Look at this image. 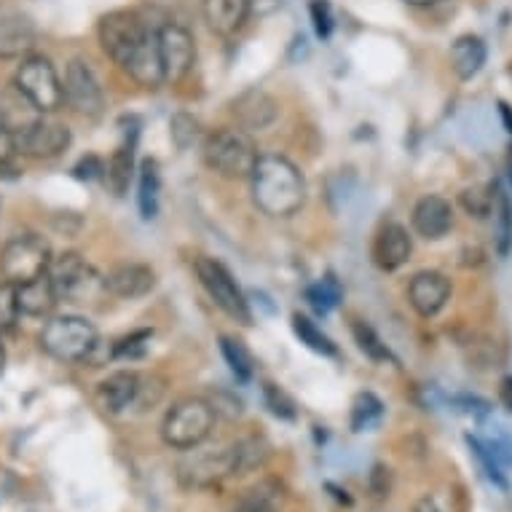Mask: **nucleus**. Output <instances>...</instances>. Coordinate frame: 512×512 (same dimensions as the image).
<instances>
[{
    "label": "nucleus",
    "mask_w": 512,
    "mask_h": 512,
    "mask_svg": "<svg viewBox=\"0 0 512 512\" xmlns=\"http://www.w3.org/2000/svg\"><path fill=\"white\" fill-rule=\"evenodd\" d=\"M252 199L271 218H290L306 202V180L301 169L285 156H261L250 175Z\"/></svg>",
    "instance_id": "f257e3e1"
},
{
    "label": "nucleus",
    "mask_w": 512,
    "mask_h": 512,
    "mask_svg": "<svg viewBox=\"0 0 512 512\" xmlns=\"http://www.w3.org/2000/svg\"><path fill=\"white\" fill-rule=\"evenodd\" d=\"M202 153L207 167L228 180H247L261 159L250 132H244V129H215L204 140Z\"/></svg>",
    "instance_id": "f03ea898"
},
{
    "label": "nucleus",
    "mask_w": 512,
    "mask_h": 512,
    "mask_svg": "<svg viewBox=\"0 0 512 512\" xmlns=\"http://www.w3.org/2000/svg\"><path fill=\"white\" fill-rule=\"evenodd\" d=\"M43 352L62 362H86L97 352L100 336L97 328L84 317H54L41 333Z\"/></svg>",
    "instance_id": "7ed1b4c3"
},
{
    "label": "nucleus",
    "mask_w": 512,
    "mask_h": 512,
    "mask_svg": "<svg viewBox=\"0 0 512 512\" xmlns=\"http://www.w3.org/2000/svg\"><path fill=\"white\" fill-rule=\"evenodd\" d=\"M215 408L202 397H188L180 400L175 408H169L167 419L161 424V437L169 448L177 451H191L210 437L215 427Z\"/></svg>",
    "instance_id": "20e7f679"
},
{
    "label": "nucleus",
    "mask_w": 512,
    "mask_h": 512,
    "mask_svg": "<svg viewBox=\"0 0 512 512\" xmlns=\"http://www.w3.org/2000/svg\"><path fill=\"white\" fill-rule=\"evenodd\" d=\"M14 84H17V92L27 100V105L38 113H54L65 102V89H62L57 70L51 65V59L41 57V54H30L22 59Z\"/></svg>",
    "instance_id": "39448f33"
},
{
    "label": "nucleus",
    "mask_w": 512,
    "mask_h": 512,
    "mask_svg": "<svg viewBox=\"0 0 512 512\" xmlns=\"http://www.w3.org/2000/svg\"><path fill=\"white\" fill-rule=\"evenodd\" d=\"M49 277L62 301L86 303L94 295L105 293V277H100L92 263L78 252H62L59 258H51Z\"/></svg>",
    "instance_id": "423d86ee"
},
{
    "label": "nucleus",
    "mask_w": 512,
    "mask_h": 512,
    "mask_svg": "<svg viewBox=\"0 0 512 512\" xmlns=\"http://www.w3.org/2000/svg\"><path fill=\"white\" fill-rule=\"evenodd\" d=\"M51 266L49 242L38 234L14 236L0 252V271L11 285H25L30 279L43 277Z\"/></svg>",
    "instance_id": "0eeeda50"
},
{
    "label": "nucleus",
    "mask_w": 512,
    "mask_h": 512,
    "mask_svg": "<svg viewBox=\"0 0 512 512\" xmlns=\"http://www.w3.org/2000/svg\"><path fill=\"white\" fill-rule=\"evenodd\" d=\"M148 27L143 25V19L132 14V11H110L100 19V27H97V35H100V43L105 54H108L118 68L126 70V65L132 62V57L137 54V49L143 46L145 38H148Z\"/></svg>",
    "instance_id": "6e6552de"
},
{
    "label": "nucleus",
    "mask_w": 512,
    "mask_h": 512,
    "mask_svg": "<svg viewBox=\"0 0 512 512\" xmlns=\"http://www.w3.org/2000/svg\"><path fill=\"white\" fill-rule=\"evenodd\" d=\"M194 271L204 290H207V295L223 314L242 322V325H250L252 314L250 306H247V298H244L242 287L236 285L234 274L223 263L215 261V258H199L194 263Z\"/></svg>",
    "instance_id": "1a4fd4ad"
},
{
    "label": "nucleus",
    "mask_w": 512,
    "mask_h": 512,
    "mask_svg": "<svg viewBox=\"0 0 512 512\" xmlns=\"http://www.w3.org/2000/svg\"><path fill=\"white\" fill-rule=\"evenodd\" d=\"M159 54H161V70H164V81L177 84L183 81L196 62V41L191 30L183 25H169L159 27Z\"/></svg>",
    "instance_id": "9d476101"
},
{
    "label": "nucleus",
    "mask_w": 512,
    "mask_h": 512,
    "mask_svg": "<svg viewBox=\"0 0 512 512\" xmlns=\"http://www.w3.org/2000/svg\"><path fill=\"white\" fill-rule=\"evenodd\" d=\"M17 135V151L33 159H54L62 151H68L70 145V129L57 121H46V118H35L27 121L25 126L14 129Z\"/></svg>",
    "instance_id": "9b49d317"
},
{
    "label": "nucleus",
    "mask_w": 512,
    "mask_h": 512,
    "mask_svg": "<svg viewBox=\"0 0 512 512\" xmlns=\"http://www.w3.org/2000/svg\"><path fill=\"white\" fill-rule=\"evenodd\" d=\"M65 100L76 113L86 118H100L102 110H105V94H102V86L94 76V70L89 68V62L84 59H73L68 65V73H65Z\"/></svg>",
    "instance_id": "f8f14e48"
},
{
    "label": "nucleus",
    "mask_w": 512,
    "mask_h": 512,
    "mask_svg": "<svg viewBox=\"0 0 512 512\" xmlns=\"http://www.w3.org/2000/svg\"><path fill=\"white\" fill-rule=\"evenodd\" d=\"M413 252V242L403 223H384L373 239V263L381 271L403 269Z\"/></svg>",
    "instance_id": "ddd939ff"
},
{
    "label": "nucleus",
    "mask_w": 512,
    "mask_h": 512,
    "mask_svg": "<svg viewBox=\"0 0 512 512\" xmlns=\"http://www.w3.org/2000/svg\"><path fill=\"white\" fill-rule=\"evenodd\" d=\"M411 223L413 231H416L421 239L437 242V239H443V236L454 228V207H451V202L443 199V196L429 194L416 202Z\"/></svg>",
    "instance_id": "4468645a"
},
{
    "label": "nucleus",
    "mask_w": 512,
    "mask_h": 512,
    "mask_svg": "<svg viewBox=\"0 0 512 512\" xmlns=\"http://www.w3.org/2000/svg\"><path fill=\"white\" fill-rule=\"evenodd\" d=\"M228 475H236V462H234V448H220V451H212V454H199L194 459L180 464V478L191 486H212L218 480L228 478Z\"/></svg>",
    "instance_id": "2eb2a0df"
},
{
    "label": "nucleus",
    "mask_w": 512,
    "mask_h": 512,
    "mask_svg": "<svg viewBox=\"0 0 512 512\" xmlns=\"http://www.w3.org/2000/svg\"><path fill=\"white\" fill-rule=\"evenodd\" d=\"M140 389H143V378L132 370H118L100 384L97 405L110 416H118V413L129 411L132 405L140 403Z\"/></svg>",
    "instance_id": "dca6fc26"
},
{
    "label": "nucleus",
    "mask_w": 512,
    "mask_h": 512,
    "mask_svg": "<svg viewBox=\"0 0 512 512\" xmlns=\"http://www.w3.org/2000/svg\"><path fill=\"white\" fill-rule=\"evenodd\" d=\"M234 118L244 132H266L279 118V105L271 94L261 89H250L234 100Z\"/></svg>",
    "instance_id": "f3484780"
},
{
    "label": "nucleus",
    "mask_w": 512,
    "mask_h": 512,
    "mask_svg": "<svg viewBox=\"0 0 512 512\" xmlns=\"http://www.w3.org/2000/svg\"><path fill=\"white\" fill-rule=\"evenodd\" d=\"M153 285H156V271L145 263H118L105 277V293L124 298V301L143 298L151 293Z\"/></svg>",
    "instance_id": "a211bd4d"
},
{
    "label": "nucleus",
    "mask_w": 512,
    "mask_h": 512,
    "mask_svg": "<svg viewBox=\"0 0 512 512\" xmlns=\"http://www.w3.org/2000/svg\"><path fill=\"white\" fill-rule=\"evenodd\" d=\"M451 298V282L440 271H419L408 282V301L421 317H435Z\"/></svg>",
    "instance_id": "6ab92c4d"
},
{
    "label": "nucleus",
    "mask_w": 512,
    "mask_h": 512,
    "mask_svg": "<svg viewBox=\"0 0 512 512\" xmlns=\"http://www.w3.org/2000/svg\"><path fill=\"white\" fill-rule=\"evenodd\" d=\"M250 11V0H202L204 22L212 33L223 35V38L239 33L250 17Z\"/></svg>",
    "instance_id": "aec40b11"
},
{
    "label": "nucleus",
    "mask_w": 512,
    "mask_h": 512,
    "mask_svg": "<svg viewBox=\"0 0 512 512\" xmlns=\"http://www.w3.org/2000/svg\"><path fill=\"white\" fill-rule=\"evenodd\" d=\"M35 41H38V30H35L30 19L22 17V14L0 17V57H30V51L35 49Z\"/></svg>",
    "instance_id": "412c9836"
},
{
    "label": "nucleus",
    "mask_w": 512,
    "mask_h": 512,
    "mask_svg": "<svg viewBox=\"0 0 512 512\" xmlns=\"http://www.w3.org/2000/svg\"><path fill=\"white\" fill-rule=\"evenodd\" d=\"M126 73L132 76L145 89H156L164 81V70H161V54H159V33L151 30L145 43L137 49L132 62L126 65Z\"/></svg>",
    "instance_id": "4be33fe9"
},
{
    "label": "nucleus",
    "mask_w": 512,
    "mask_h": 512,
    "mask_svg": "<svg viewBox=\"0 0 512 512\" xmlns=\"http://www.w3.org/2000/svg\"><path fill=\"white\" fill-rule=\"evenodd\" d=\"M17 287V303L19 311L27 314V317H46L54 311L57 306L59 295L54 290V282H51L49 271L38 279H30L25 285H14Z\"/></svg>",
    "instance_id": "5701e85b"
},
{
    "label": "nucleus",
    "mask_w": 512,
    "mask_h": 512,
    "mask_svg": "<svg viewBox=\"0 0 512 512\" xmlns=\"http://www.w3.org/2000/svg\"><path fill=\"white\" fill-rule=\"evenodd\" d=\"M486 57V41L478 38V35H462L451 46V68L462 81H470V78L478 76L483 65H486Z\"/></svg>",
    "instance_id": "b1692460"
},
{
    "label": "nucleus",
    "mask_w": 512,
    "mask_h": 512,
    "mask_svg": "<svg viewBox=\"0 0 512 512\" xmlns=\"http://www.w3.org/2000/svg\"><path fill=\"white\" fill-rule=\"evenodd\" d=\"M287 502V488L274 478L258 480L239 496V512H279Z\"/></svg>",
    "instance_id": "393cba45"
},
{
    "label": "nucleus",
    "mask_w": 512,
    "mask_h": 512,
    "mask_svg": "<svg viewBox=\"0 0 512 512\" xmlns=\"http://www.w3.org/2000/svg\"><path fill=\"white\" fill-rule=\"evenodd\" d=\"M491 218H494V236H496V250L499 255H507L512 244V204L510 196L504 194L502 183H491Z\"/></svg>",
    "instance_id": "a878e982"
},
{
    "label": "nucleus",
    "mask_w": 512,
    "mask_h": 512,
    "mask_svg": "<svg viewBox=\"0 0 512 512\" xmlns=\"http://www.w3.org/2000/svg\"><path fill=\"white\" fill-rule=\"evenodd\" d=\"M132 175H135V140L121 145V148L110 156L108 167H105L108 188L116 196L126 194V188H129V183H132Z\"/></svg>",
    "instance_id": "bb28decb"
},
{
    "label": "nucleus",
    "mask_w": 512,
    "mask_h": 512,
    "mask_svg": "<svg viewBox=\"0 0 512 512\" xmlns=\"http://www.w3.org/2000/svg\"><path fill=\"white\" fill-rule=\"evenodd\" d=\"M159 194V164L153 159H145L143 167H140V194H137V204H140V215H143V220L156 218V212H159Z\"/></svg>",
    "instance_id": "cd10ccee"
},
{
    "label": "nucleus",
    "mask_w": 512,
    "mask_h": 512,
    "mask_svg": "<svg viewBox=\"0 0 512 512\" xmlns=\"http://www.w3.org/2000/svg\"><path fill=\"white\" fill-rule=\"evenodd\" d=\"M293 333L301 338V344L309 346L311 352L322 354V357H336L338 354V346L330 341V336H325V333H322L309 317H303V314H293Z\"/></svg>",
    "instance_id": "c85d7f7f"
},
{
    "label": "nucleus",
    "mask_w": 512,
    "mask_h": 512,
    "mask_svg": "<svg viewBox=\"0 0 512 512\" xmlns=\"http://www.w3.org/2000/svg\"><path fill=\"white\" fill-rule=\"evenodd\" d=\"M220 352L226 357L228 368H231V373L236 376V381L247 384L252 378V370H255V365H252V354L247 352V346L234 336H220Z\"/></svg>",
    "instance_id": "c756f323"
},
{
    "label": "nucleus",
    "mask_w": 512,
    "mask_h": 512,
    "mask_svg": "<svg viewBox=\"0 0 512 512\" xmlns=\"http://www.w3.org/2000/svg\"><path fill=\"white\" fill-rule=\"evenodd\" d=\"M384 416V403L373 392H362L352 403V429L354 432H368Z\"/></svg>",
    "instance_id": "7c9ffc66"
},
{
    "label": "nucleus",
    "mask_w": 512,
    "mask_h": 512,
    "mask_svg": "<svg viewBox=\"0 0 512 512\" xmlns=\"http://www.w3.org/2000/svg\"><path fill=\"white\" fill-rule=\"evenodd\" d=\"M352 333H354V341H357V346H360L362 352L368 354L373 362H392V360H395V357H392V352H389V346L381 341V336H378L376 330L370 328V325H365L362 319H354Z\"/></svg>",
    "instance_id": "2f4dec72"
},
{
    "label": "nucleus",
    "mask_w": 512,
    "mask_h": 512,
    "mask_svg": "<svg viewBox=\"0 0 512 512\" xmlns=\"http://www.w3.org/2000/svg\"><path fill=\"white\" fill-rule=\"evenodd\" d=\"M306 301L319 314H328V311H333L341 303V285L336 282V277L319 279L317 285L306 287Z\"/></svg>",
    "instance_id": "473e14b6"
},
{
    "label": "nucleus",
    "mask_w": 512,
    "mask_h": 512,
    "mask_svg": "<svg viewBox=\"0 0 512 512\" xmlns=\"http://www.w3.org/2000/svg\"><path fill=\"white\" fill-rule=\"evenodd\" d=\"M169 135H172V143L180 148V151H185V148H191V145L199 140V121H196L194 116H188V113H177L175 118H172V124H169Z\"/></svg>",
    "instance_id": "72a5a7b5"
},
{
    "label": "nucleus",
    "mask_w": 512,
    "mask_h": 512,
    "mask_svg": "<svg viewBox=\"0 0 512 512\" xmlns=\"http://www.w3.org/2000/svg\"><path fill=\"white\" fill-rule=\"evenodd\" d=\"M151 330H135V333H129L121 341L113 344V357H121V360H137V357H143L148 352V344H151Z\"/></svg>",
    "instance_id": "f704fd0d"
},
{
    "label": "nucleus",
    "mask_w": 512,
    "mask_h": 512,
    "mask_svg": "<svg viewBox=\"0 0 512 512\" xmlns=\"http://www.w3.org/2000/svg\"><path fill=\"white\" fill-rule=\"evenodd\" d=\"M263 400L269 405V411L277 416V419L295 421L298 411H295L293 397L287 395L285 389H279L277 384H263Z\"/></svg>",
    "instance_id": "c9c22d12"
},
{
    "label": "nucleus",
    "mask_w": 512,
    "mask_h": 512,
    "mask_svg": "<svg viewBox=\"0 0 512 512\" xmlns=\"http://www.w3.org/2000/svg\"><path fill=\"white\" fill-rule=\"evenodd\" d=\"M467 443H470V448L475 451V456L480 459V464H483V470H486L488 480H491V483H496L499 488H507V478L502 475V464H499V459L491 454V448H488L486 443L475 440L472 435H467Z\"/></svg>",
    "instance_id": "e433bc0d"
},
{
    "label": "nucleus",
    "mask_w": 512,
    "mask_h": 512,
    "mask_svg": "<svg viewBox=\"0 0 512 512\" xmlns=\"http://www.w3.org/2000/svg\"><path fill=\"white\" fill-rule=\"evenodd\" d=\"M491 199H494V194H491V185L488 188H467L462 194V207L467 210V215L470 218H488V212H491Z\"/></svg>",
    "instance_id": "4c0bfd02"
},
{
    "label": "nucleus",
    "mask_w": 512,
    "mask_h": 512,
    "mask_svg": "<svg viewBox=\"0 0 512 512\" xmlns=\"http://www.w3.org/2000/svg\"><path fill=\"white\" fill-rule=\"evenodd\" d=\"M22 314L19 311L17 303V287L6 282V285H0V330H9L14 328V322Z\"/></svg>",
    "instance_id": "58836bf2"
},
{
    "label": "nucleus",
    "mask_w": 512,
    "mask_h": 512,
    "mask_svg": "<svg viewBox=\"0 0 512 512\" xmlns=\"http://www.w3.org/2000/svg\"><path fill=\"white\" fill-rule=\"evenodd\" d=\"M311 19H314V30H317L319 38H330L333 17H330V6L325 0H314L311 3Z\"/></svg>",
    "instance_id": "ea45409f"
},
{
    "label": "nucleus",
    "mask_w": 512,
    "mask_h": 512,
    "mask_svg": "<svg viewBox=\"0 0 512 512\" xmlns=\"http://www.w3.org/2000/svg\"><path fill=\"white\" fill-rule=\"evenodd\" d=\"M370 491L378 496V499H387L389 491H392V470L384 467V464H376L373 472H370Z\"/></svg>",
    "instance_id": "a19ab883"
},
{
    "label": "nucleus",
    "mask_w": 512,
    "mask_h": 512,
    "mask_svg": "<svg viewBox=\"0 0 512 512\" xmlns=\"http://www.w3.org/2000/svg\"><path fill=\"white\" fill-rule=\"evenodd\" d=\"M14 153L17 151V135H14V129L6 126L0 121V169H6L14 159Z\"/></svg>",
    "instance_id": "79ce46f5"
},
{
    "label": "nucleus",
    "mask_w": 512,
    "mask_h": 512,
    "mask_svg": "<svg viewBox=\"0 0 512 512\" xmlns=\"http://www.w3.org/2000/svg\"><path fill=\"white\" fill-rule=\"evenodd\" d=\"M73 172H76V177H81V180H92V177L105 175V167H102V161L97 159V156H86V159L78 161V167L73 169Z\"/></svg>",
    "instance_id": "37998d69"
},
{
    "label": "nucleus",
    "mask_w": 512,
    "mask_h": 512,
    "mask_svg": "<svg viewBox=\"0 0 512 512\" xmlns=\"http://www.w3.org/2000/svg\"><path fill=\"white\" fill-rule=\"evenodd\" d=\"M413 512H454V510H448V507H445L435 494H427L413 504Z\"/></svg>",
    "instance_id": "c03bdc74"
},
{
    "label": "nucleus",
    "mask_w": 512,
    "mask_h": 512,
    "mask_svg": "<svg viewBox=\"0 0 512 512\" xmlns=\"http://www.w3.org/2000/svg\"><path fill=\"white\" fill-rule=\"evenodd\" d=\"M499 403L512 413V376H502L499 381Z\"/></svg>",
    "instance_id": "a18cd8bd"
},
{
    "label": "nucleus",
    "mask_w": 512,
    "mask_h": 512,
    "mask_svg": "<svg viewBox=\"0 0 512 512\" xmlns=\"http://www.w3.org/2000/svg\"><path fill=\"white\" fill-rule=\"evenodd\" d=\"M499 116H502L504 126H507V132H510V135H512V108L504 100L499 102Z\"/></svg>",
    "instance_id": "49530a36"
},
{
    "label": "nucleus",
    "mask_w": 512,
    "mask_h": 512,
    "mask_svg": "<svg viewBox=\"0 0 512 512\" xmlns=\"http://www.w3.org/2000/svg\"><path fill=\"white\" fill-rule=\"evenodd\" d=\"M3 370H6V349L0 344V376H3Z\"/></svg>",
    "instance_id": "de8ad7c7"
},
{
    "label": "nucleus",
    "mask_w": 512,
    "mask_h": 512,
    "mask_svg": "<svg viewBox=\"0 0 512 512\" xmlns=\"http://www.w3.org/2000/svg\"><path fill=\"white\" fill-rule=\"evenodd\" d=\"M405 3H411V6H429V3H437V0H405Z\"/></svg>",
    "instance_id": "09e8293b"
},
{
    "label": "nucleus",
    "mask_w": 512,
    "mask_h": 512,
    "mask_svg": "<svg viewBox=\"0 0 512 512\" xmlns=\"http://www.w3.org/2000/svg\"><path fill=\"white\" fill-rule=\"evenodd\" d=\"M507 172H510V183H512V153H510V161H507Z\"/></svg>",
    "instance_id": "8fccbe9b"
},
{
    "label": "nucleus",
    "mask_w": 512,
    "mask_h": 512,
    "mask_svg": "<svg viewBox=\"0 0 512 512\" xmlns=\"http://www.w3.org/2000/svg\"><path fill=\"white\" fill-rule=\"evenodd\" d=\"M507 73H510V78H512V59H510V65H507Z\"/></svg>",
    "instance_id": "3c124183"
}]
</instances>
